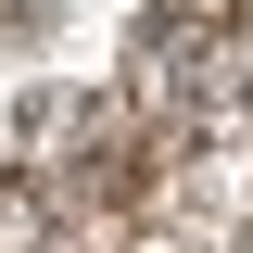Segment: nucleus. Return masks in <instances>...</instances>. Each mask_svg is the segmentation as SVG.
<instances>
[{"label": "nucleus", "mask_w": 253, "mask_h": 253, "mask_svg": "<svg viewBox=\"0 0 253 253\" xmlns=\"http://www.w3.org/2000/svg\"><path fill=\"white\" fill-rule=\"evenodd\" d=\"M152 89L177 101V114H228V101L253 89V51H241L228 26H165V38H152Z\"/></svg>", "instance_id": "nucleus-1"}]
</instances>
